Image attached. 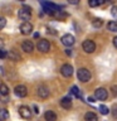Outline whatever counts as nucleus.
<instances>
[{"instance_id":"423d86ee","label":"nucleus","mask_w":117,"mask_h":121,"mask_svg":"<svg viewBox=\"0 0 117 121\" xmlns=\"http://www.w3.org/2000/svg\"><path fill=\"white\" fill-rule=\"evenodd\" d=\"M14 92L15 95H17L18 97H25L26 95H28V88H26L25 86H23V85H18L17 87L14 88Z\"/></svg>"},{"instance_id":"1a4fd4ad","label":"nucleus","mask_w":117,"mask_h":121,"mask_svg":"<svg viewBox=\"0 0 117 121\" xmlns=\"http://www.w3.org/2000/svg\"><path fill=\"white\" fill-rule=\"evenodd\" d=\"M20 32H21V34H24V35H28V34H30L33 32V25L30 24L29 22L23 23L20 25Z\"/></svg>"},{"instance_id":"f257e3e1","label":"nucleus","mask_w":117,"mask_h":121,"mask_svg":"<svg viewBox=\"0 0 117 121\" xmlns=\"http://www.w3.org/2000/svg\"><path fill=\"white\" fill-rule=\"evenodd\" d=\"M77 77L81 82H88L92 76H91V72L87 68H79L77 72Z\"/></svg>"},{"instance_id":"4468645a","label":"nucleus","mask_w":117,"mask_h":121,"mask_svg":"<svg viewBox=\"0 0 117 121\" xmlns=\"http://www.w3.org/2000/svg\"><path fill=\"white\" fill-rule=\"evenodd\" d=\"M44 119H45V121H57V115H55L54 111L49 110V111H45Z\"/></svg>"},{"instance_id":"ddd939ff","label":"nucleus","mask_w":117,"mask_h":121,"mask_svg":"<svg viewBox=\"0 0 117 121\" xmlns=\"http://www.w3.org/2000/svg\"><path fill=\"white\" fill-rule=\"evenodd\" d=\"M60 106H62L63 108H66V110H69L72 107V98L63 97L62 100H60Z\"/></svg>"},{"instance_id":"bb28decb","label":"nucleus","mask_w":117,"mask_h":121,"mask_svg":"<svg viewBox=\"0 0 117 121\" xmlns=\"http://www.w3.org/2000/svg\"><path fill=\"white\" fill-rule=\"evenodd\" d=\"M4 26H5V18H1L0 19V28H4Z\"/></svg>"},{"instance_id":"393cba45","label":"nucleus","mask_w":117,"mask_h":121,"mask_svg":"<svg viewBox=\"0 0 117 121\" xmlns=\"http://www.w3.org/2000/svg\"><path fill=\"white\" fill-rule=\"evenodd\" d=\"M111 14L113 15V18H115V19H117V6H113L111 9Z\"/></svg>"},{"instance_id":"f8f14e48","label":"nucleus","mask_w":117,"mask_h":121,"mask_svg":"<svg viewBox=\"0 0 117 121\" xmlns=\"http://www.w3.org/2000/svg\"><path fill=\"white\" fill-rule=\"evenodd\" d=\"M38 96L40 98H47L49 96V88L47 86H39L38 87Z\"/></svg>"},{"instance_id":"c85d7f7f","label":"nucleus","mask_w":117,"mask_h":121,"mask_svg":"<svg viewBox=\"0 0 117 121\" xmlns=\"http://www.w3.org/2000/svg\"><path fill=\"white\" fill-rule=\"evenodd\" d=\"M113 45H115V47L117 48V37L113 38Z\"/></svg>"},{"instance_id":"20e7f679","label":"nucleus","mask_w":117,"mask_h":121,"mask_svg":"<svg viewBox=\"0 0 117 121\" xmlns=\"http://www.w3.org/2000/svg\"><path fill=\"white\" fill-rule=\"evenodd\" d=\"M37 48H38V51L42 52V53H47L49 49H50V43H49L47 39H40L37 44Z\"/></svg>"},{"instance_id":"a878e982","label":"nucleus","mask_w":117,"mask_h":121,"mask_svg":"<svg viewBox=\"0 0 117 121\" xmlns=\"http://www.w3.org/2000/svg\"><path fill=\"white\" fill-rule=\"evenodd\" d=\"M111 92L113 96H117V86H113L112 88H111Z\"/></svg>"},{"instance_id":"b1692460","label":"nucleus","mask_w":117,"mask_h":121,"mask_svg":"<svg viewBox=\"0 0 117 121\" xmlns=\"http://www.w3.org/2000/svg\"><path fill=\"white\" fill-rule=\"evenodd\" d=\"M111 113H112V116L115 117V119H117V105H113V106H112Z\"/></svg>"},{"instance_id":"2f4dec72","label":"nucleus","mask_w":117,"mask_h":121,"mask_svg":"<svg viewBox=\"0 0 117 121\" xmlns=\"http://www.w3.org/2000/svg\"><path fill=\"white\" fill-rule=\"evenodd\" d=\"M34 111H35L37 113H38V112H39V111H38V107H37V106H34Z\"/></svg>"},{"instance_id":"dca6fc26","label":"nucleus","mask_w":117,"mask_h":121,"mask_svg":"<svg viewBox=\"0 0 117 121\" xmlns=\"http://www.w3.org/2000/svg\"><path fill=\"white\" fill-rule=\"evenodd\" d=\"M92 24L94 28H101L102 25H103V20L100 18H96V19H93V22H92Z\"/></svg>"},{"instance_id":"4be33fe9","label":"nucleus","mask_w":117,"mask_h":121,"mask_svg":"<svg viewBox=\"0 0 117 121\" xmlns=\"http://www.w3.org/2000/svg\"><path fill=\"white\" fill-rule=\"evenodd\" d=\"M102 3H103V1H101V0H98V1H97V0H89V1H88L89 6H92V8L98 6V5H100V4H102Z\"/></svg>"},{"instance_id":"412c9836","label":"nucleus","mask_w":117,"mask_h":121,"mask_svg":"<svg viewBox=\"0 0 117 121\" xmlns=\"http://www.w3.org/2000/svg\"><path fill=\"white\" fill-rule=\"evenodd\" d=\"M100 112L102 113V115H108V112H109V110L107 106H104V105H101L100 106Z\"/></svg>"},{"instance_id":"f03ea898","label":"nucleus","mask_w":117,"mask_h":121,"mask_svg":"<svg viewBox=\"0 0 117 121\" xmlns=\"http://www.w3.org/2000/svg\"><path fill=\"white\" fill-rule=\"evenodd\" d=\"M18 14H19V18H20L21 20H24V23H25V22H28L30 19V17H32V9H30L29 6L24 5V6H23V9L19 10Z\"/></svg>"},{"instance_id":"aec40b11","label":"nucleus","mask_w":117,"mask_h":121,"mask_svg":"<svg viewBox=\"0 0 117 121\" xmlns=\"http://www.w3.org/2000/svg\"><path fill=\"white\" fill-rule=\"evenodd\" d=\"M0 92H1L3 96H6V95L9 93V88H8V86L4 85V83H1V87H0Z\"/></svg>"},{"instance_id":"7ed1b4c3","label":"nucleus","mask_w":117,"mask_h":121,"mask_svg":"<svg viewBox=\"0 0 117 121\" xmlns=\"http://www.w3.org/2000/svg\"><path fill=\"white\" fill-rule=\"evenodd\" d=\"M82 48H83V51H84L86 53H93L94 51H96V44H94L93 40L87 39V40L83 42Z\"/></svg>"},{"instance_id":"9d476101","label":"nucleus","mask_w":117,"mask_h":121,"mask_svg":"<svg viewBox=\"0 0 117 121\" xmlns=\"http://www.w3.org/2000/svg\"><path fill=\"white\" fill-rule=\"evenodd\" d=\"M19 113H20V116L23 119H30V116H32V111L26 106H20L19 107Z\"/></svg>"},{"instance_id":"0eeeda50","label":"nucleus","mask_w":117,"mask_h":121,"mask_svg":"<svg viewBox=\"0 0 117 121\" xmlns=\"http://www.w3.org/2000/svg\"><path fill=\"white\" fill-rule=\"evenodd\" d=\"M60 73H62L64 77H71L72 74H73V67L71 66V64H63L62 67H60Z\"/></svg>"},{"instance_id":"c756f323","label":"nucleus","mask_w":117,"mask_h":121,"mask_svg":"<svg viewBox=\"0 0 117 121\" xmlns=\"http://www.w3.org/2000/svg\"><path fill=\"white\" fill-rule=\"evenodd\" d=\"M66 54L67 56H71L72 54V51H71V49H66Z\"/></svg>"},{"instance_id":"f3484780","label":"nucleus","mask_w":117,"mask_h":121,"mask_svg":"<svg viewBox=\"0 0 117 121\" xmlns=\"http://www.w3.org/2000/svg\"><path fill=\"white\" fill-rule=\"evenodd\" d=\"M9 58H10L11 60H20V56H19L15 51H10V53H9Z\"/></svg>"},{"instance_id":"7c9ffc66","label":"nucleus","mask_w":117,"mask_h":121,"mask_svg":"<svg viewBox=\"0 0 117 121\" xmlns=\"http://www.w3.org/2000/svg\"><path fill=\"white\" fill-rule=\"evenodd\" d=\"M88 101L89 102H94V98L93 97H88Z\"/></svg>"},{"instance_id":"6e6552de","label":"nucleus","mask_w":117,"mask_h":121,"mask_svg":"<svg viewBox=\"0 0 117 121\" xmlns=\"http://www.w3.org/2000/svg\"><path fill=\"white\" fill-rule=\"evenodd\" d=\"M62 43L64 45H67V47H71V45H73L74 44V37L72 35V34H64V35L62 37Z\"/></svg>"},{"instance_id":"2eb2a0df","label":"nucleus","mask_w":117,"mask_h":121,"mask_svg":"<svg viewBox=\"0 0 117 121\" xmlns=\"http://www.w3.org/2000/svg\"><path fill=\"white\" fill-rule=\"evenodd\" d=\"M84 120L86 121H98V117H97V115L94 112H87L86 115H84Z\"/></svg>"},{"instance_id":"39448f33","label":"nucleus","mask_w":117,"mask_h":121,"mask_svg":"<svg viewBox=\"0 0 117 121\" xmlns=\"http://www.w3.org/2000/svg\"><path fill=\"white\" fill-rule=\"evenodd\" d=\"M94 97L100 101H104V100H107V97H108V92L106 91V88H102L101 87V88H97L94 91Z\"/></svg>"},{"instance_id":"5701e85b","label":"nucleus","mask_w":117,"mask_h":121,"mask_svg":"<svg viewBox=\"0 0 117 121\" xmlns=\"http://www.w3.org/2000/svg\"><path fill=\"white\" fill-rule=\"evenodd\" d=\"M71 92L73 93L74 96L81 97V93H79V90H78V87H77V86H73V87H72V91H71Z\"/></svg>"},{"instance_id":"cd10ccee","label":"nucleus","mask_w":117,"mask_h":121,"mask_svg":"<svg viewBox=\"0 0 117 121\" xmlns=\"http://www.w3.org/2000/svg\"><path fill=\"white\" fill-rule=\"evenodd\" d=\"M5 57H6V51H5V49H1V58L4 59Z\"/></svg>"},{"instance_id":"a211bd4d","label":"nucleus","mask_w":117,"mask_h":121,"mask_svg":"<svg viewBox=\"0 0 117 121\" xmlns=\"http://www.w3.org/2000/svg\"><path fill=\"white\" fill-rule=\"evenodd\" d=\"M107 29L111 32H117V22H109L107 24Z\"/></svg>"},{"instance_id":"6ab92c4d","label":"nucleus","mask_w":117,"mask_h":121,"mask_svg":"<svg viewBox=\"0 0 117 121\" xmlns=\"http://www.w3.org/2000/svg\"><path fill=\"white\" fill-rule=\"evenodd\" d=\"M8 116H9V112H8V110L3 108L1 111H0V121H6Z\"/></svg>"},{"instance_id":"9b49d317","label":"nucleus","mask_w":117,"mask_h":121,"mask_svg":"<svg viewBox=\"0 0 117 121\" xmlns=\"http://www.w3.org/2000/svg\"><path fill=\"white\" fill-rule=\"evenodd\" d=\"M21 49H23L24 52H26V53L33 52V49H34L33 42H32V40H24V42L21 43Z\"/></svg>"}]
</instances>
